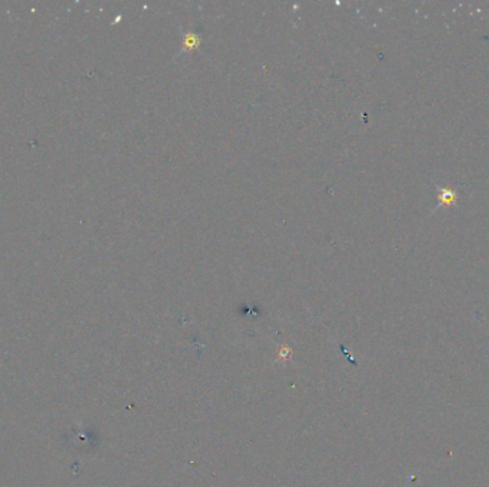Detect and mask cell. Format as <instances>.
I'll return each instance as SVG.
<instances>
[{"label":"cell","mask_w":489,"mask_h":487,"mask_svg":"<svg viewBox=\"0 0 489 487\" xmlns=\"http://www.w3.org/2000/svg\"><path fill=\"white\" fill-rule=\"evenodd\" d=\"M438 197H439V206H448L450 205L453 200L457 199V193L449 189H444V187H439L438 189Z\"/></svg>","instance_id":"1"},{"label":"cell","mask_w":489,"mask_h":487,"mask_svg":"<svg viewBox=\"0 0 489 487\" xmlns=\"http://www.w3.org/2000/svg\"><path fill=\"white\" fill-rule=\"evenodd\" d=\"M290 356H292V349L289 346H286V345H283L279 349V352H277V360L279 362H288L290 359Z\"/></svg>","instance_id":"2"},{"label":"cell","mask_w":489,"mask_h":487,"mask_svg":"<svg viewBox=\"0 0 489 487\" xmlns=\"http://www.w3.org/2000/svg\"><path fill=\"white\" fill-rule=\"evenodd\" d=\"M198 43H199V40L192 33H189V34L185 36V47L186 49H195L198 46Z\"/></svg>","instance_id":"3"}]
</instances>
